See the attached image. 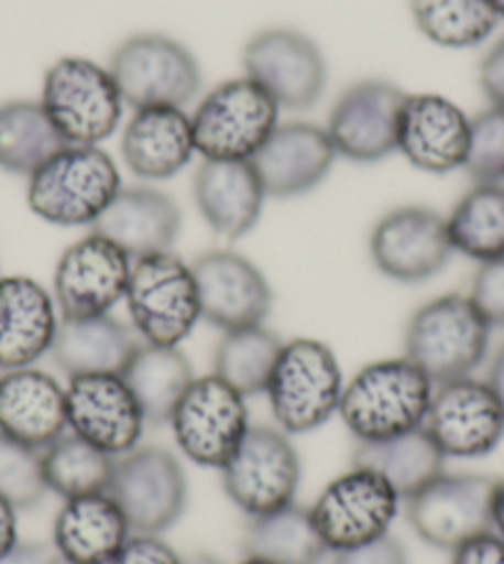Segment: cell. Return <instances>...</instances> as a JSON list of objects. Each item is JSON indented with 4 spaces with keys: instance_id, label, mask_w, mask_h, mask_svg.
<instances>
[{
    "instance_id": "44dd1931",
    "label": "cell",
    "mask_w": 504,
    "mask_h": 564,
    "mask_svg": "<svg viewBox=\"0 0 504 564\" xmlns=\"http://www.w3.org/2000/svg\"><path fill=\"white\" fill-rule=\"evenodd\" d=\"M470 117L440 95H408L398 124V151L426 174L465 166Z\"/></svg>"
},
{
    "instance_id": "f35d334b",
    "label": "cell",
    "mask_w": 504,
    "mask_h": 564,
    "mask_svg": "<svg viewBox=\"0 0 504 564\" xmlns=\"http://www.w3.org/2000/svg\"><path fill=\"white\" fill-rule=\"evenodd\" d=\"M475 184H504V107L490 105L470 119L465 166Z\"/></svg>"
},
{
    "instance_id": "ffe728a7",
    "label": "cell",
    "mask_w": 504,
    "mask_h": 564,
    "mask_svg": "<svg viewBox=\"0 0 504 564\" xmlns=\"http://www.w3.org/2000/svg\"><path fill=\"white\" fill-rule=\"evenodd\" d=\"M198 288L200 319L230 332L265 325L272 288L255 263L233 250H210L190 265Z\"/></svg>"
},
{
    "instance_id": "f1b7e54d",
    "label": "cell",
    "mask_w": 504,
    "mask_h": 564,
    "mask_svg": "<svg viewBox=\"0 0 504 564\" xmlns=\"http://www.w3.org/2000/svg\"><path fill=\"white\" fill-rule=\"evenodd\" d=\"M141 339L134 327L112 315L87 319H59L55 345L50 349L59 371L73 377L122 375L136 355Z\"/></svg>"
},
{
    "instance_id": "8d00e7d4",
    "label": "cell",
    "mask_w": 504,
    "mask_h": 564,
    "mask_svg": "<svg viewBox=\"0 0 504 564\" xmlns=\"http://www.w3.org/2000/svg\"><path fill=\"white\" fill-rule=\"evenodd\" d=\"M410 13L430 43L452 50L482 45L500 23L492 0H410Z\"/></svg>"
},
{
    "instance_id": "4dcf8cb0",
    "label": "cell",
    "mask_w": 504,
    "mask_h": 564,
    "mask_svg": "<svg viewBox=\"0 0 504 564\" xmlns=\"http://www.w3.org/2000/svg\"><path fill=\"white\" fill-rule=\"evenodd\" d=\"M122 379L139 401L151 426H168L171 416L194 384V369L178 347H158L141 341L136 355L129 359Z\"/></svg>"
},
{
    "instance_id": "f6af8a7d",
    "label": "cell",
    "mask_w": 504,
    "mask_h": 564,
    "mask_svg": "<svg viewBox=\"0 0 504 564\" xmlns=\"http://www.w3.org/2000/svg\"><path fill=\"white\" fill-rule=\"evenodd\" d=\"M0 564H65L57 550L43 542H18L6 555H0Z\"/></svg>"
},
{
    "instance_id": "f546056e",
    "label": "cell",
    "mask_w": 504,
    "mask_h": 564,
    "mask_svg": "<svg viewBox=\"0 0 504 564\" xmlns=\"http://www.w3.org/2000/svg\"><path fill=\"white\" fill-rule=\"evenodd\" d=\"M446 460V453L423 426L386 441L359 443L354 451V466L379 473L401 500L413 498L428 482L442 476Z\"/></svg>"
},
{
    "instance_id": "1f68e13d",
    "label": "cell",
    "mask_w": 504,
    "mask_h": 564,
    "mask_svg": "<svg viewBox=\"0 0 504 564\" xmlns=\"http://www.w3.org/2000/svg\"><path fill=\"white\" fill-rule=\"evenodd\" d=\"M245 557L270 564H321L329 555L309 508L297 502L280 508L267 516L250 518L243 538Z\"/></svg>"
},
{
    "instance_id": "7c38bea8",
    "label": "cell",
    "mask_w": 504,
    "mask_h": 564,
    "mask_svg": "<svg viewBox=\"0 0 504 564\" xmlns=\"http://www.w3.org/2000/svg\"><path fill=\"white\" fill-rule=\"evenodd\" d=\"M398 502L396 490L379 473L351 466L319 492L309 510L329 552H341L388 535Z\"/></svg>"
},
{
    "instance_id": "9c48e42d",
    "label": "cell",
    "mask_w": 504,
    "mask_h": 564,
    "mask_svg": "<svg viewBox=\"0 0 504 564\" xmlns=\"http://www.w3.org/2000/svg\"><path fill=\"white\" fill-rule=\"evenodd\" d=\"M226 496L248 518L295 502L302 463L289 433L277 426H250L233 456L220 468Z\"/></svg>"
},
{
    "instance_id": "7bdbcfd3",
    "label": "cell",
    "mask_w": 504,
    "mask_h": 564,
    "mask_svg": "<svg viewBox=\"0 0 504 564\" xmlns=\"http://www.w3.org/2000/svg\"><path fill=\"white\" fill-rule=\"evenodd\" d=\"M450 564H504V540L495 530L482 532L452 550Z\"/></svg>"
},
{
    "instance_id": "e575fe53",
    "label": "cell",
    "mask_w": 504,
    "mask_h": 564,
    "mask_svg": "<svg viewBox=\"0 0 504 564\" xmlns=\"http://www.w3.org/2000/svg\"><path fill=\"white\" fill-rule=\"evenodd\" d=\"M282 347L285 341L265 325L223 332L213 351V375L245 399L265 394Z\"/></svg>"
},
{
    "instance_id": "60d3db41",
    "label": "cell",
    "mask_w": 504,
    "mask_h": 564,
    "mask_svg": "<svg viewBox=\"0 0 504 564\" xmlns=\"http://www.w3.org/2000/svg\"><path fill=\"white\" fill-rule=\"evenodd\" d=\"M109 564H184L178 552L168 545L161 535H141L131 532L124 547L117 552V557Z\"/></svg>"
},
{
    "instance_id": "4fadbf2b",
    "label": "cell",
    "mask_w": 504,
    "mask_h": 564,
    "mask_svg": "<svg viewBox=\"0 0 504 564\" xmlns=\"http://www.w3.org/2000/svg\"><path fill=\"white\" fill-rule=\"evenodd\" d=\"M131 263L134 260L122 248L95 230L69 246L53 278L59 319L109 315L127 297Z\"/></svg>"
},
{
    "instance_id": "7a4b0ae2",
    "label": "cell",
    "mask_w": 504,
    "mask_h": 564,
    "mask_svg": "<svg viewBox=\"0 0 504 564\" xmlns=\"http://www.w3.org/2000/svg\"><path fill=\"white\" fill-rule=\"evenodd\" d=\"M114 159L99 147H65L28 176V206L45 224L92 228L122 191Z\"/></svg>"
},
{
    "instance_id": "cb8c5ba5",
    "label": "cell",
    "mask_w": 504,
    "mask_h": 564,
    "mask_svg": "<svg viewBox=\"0 0 504 564\" xmlns=\"http://www.w3.org/2000/svg\"><path fill=\"white\" fill-rule=\"evenodd\" d=\"M65 387L43 369L25 367L0 375V433L45 451L67 433Z\"/></svg>"
},
{
    "instance_id": "ee69618b",
    "label": "cell",
    "mask_w": 504,
    "mask_h": 564,
    "mask_svg": "<svg viewBox=\"0 0 504 564\" xmlns=\"http://www.w3.org/2000/svg\"><path fill=\"white\" fill-rule=\"evenodd\" d=\"M480 87L490 105L504 107V37L487 50L480 63Z\"/></svg>"
},
{
    "instance_id": "2e32d148",
    "label": "cell",
    "mask_w": 504,
    "mask_h": 564,
    "mask_svg": "<svg viewBox=\"0 0 504 564\" xmlns=\"http://www.w3.org/2000/svg\"><path fill=\"white\" fill-rule=\"evenodd\" d=\"M406 97L388 79H361L344 89L327 122L337 156L357 164H376L398 151V124Z\"/></svg>"
},
{
    "instance_id": "d6986e66",
    "label": "cell",
    "mask_w": 504,
    "mask_h": 564,
    "mask_svg": "<svg viewBox=\"0 0 504 564\" xmlns=\"http://www.w3.org/2000/svg\"><path fill=\"white\" fill-rule=\"evenodd\" d=\"M67 426L75 436L122 458L139 448L146 419L122 375L73 377L65 387Z\"/></svg>"
},
{
    "instance_id": "ac0fdd59",
    "label": "cell",
    "mask_w": 504,
    "mask_h": 564,
    "mask_svg": "<svg viewBox=\"0 0 504 564\" xmlns=\"http://www.w3.org/2000/svg\"><path fill=\"white\" fill-rule=\"evenodd\" d=\"M371 260L396 282H426L450 263L448 218L423 206H403L383 216L371 234Z\"/></svg>"
},
{
    "instance_id": "6da1fadb",
    "label": "cell",
    "mask_w": 504,
    "mask_h": 564,
    "mask_svg": "<svg viewBox=\"0 0 504 564\" xmlns=\"http://www.w3.org/2000/svg\"><path fill=\"white\" fill-rule=\"evenodd\" d=\"M436 384L408 357L381 359L344 384L339 416L359 443L386 441L426 423Z\"/></svg>"
},
{
    "instance_id": "d6a6232c",
    "label": "cell",
    "mask_w": 504,
    "mask_h": 564,
    "mask_svg": "<svg viewBox=\"0 0 504 564\" xmlns=\"http://www.w3.org/2000/svg\"><path fill=\"white\" fill-rule=\"evenodd\" d=\"M65 147L40 102L13 99L0 105V169L8 174L33 176Z\"/></svg>"
},
{
    "instance_id": "7dc6e473",
    "label": "cell",
    "mask_w": 504,
    "mask_h": 564,
    "mask_svg": "<svg viewBox=\"0 0 504 564\" xmlns=\"http://www.w3.org/2000/svg\"><path fill=\"white\" fill-rule=\"evenodd\" d=\"M487 384L492 387V391H495L497 399L502 401V406H504V345L497 349V355L492 357Z\"/></svg>"
},
{
    "instance_id": "603a6c76",
    "label": "cell",
    "mask_w": 504,
    "mask_h": 564,
    "mask_svg": "<svg viewBox=\"0 0 504 564\" xmlns=\"http://www.w3.org/2000/svg\"><path fill=\"white\" fill-rule=\"evenodd\" d=\"M59 329L55 297L25 275L0 278V371L35 367Z\"/></svg>"
},
{
    "instance_id": "7402d4cb",
    "label": "cell",
    "mask_w": 504,
    "mask_h": 564,
    "mask_svg": "<svg viewBox=\"0 0 504 564\" xmlns=\"http://www.w3.org/2000/svg\"><path fill=\"white\" fill-rule=\"evenodd\" d=\"M265 194L295 198L317 188L337 161V149L327 129L309 122L280 124L250 159Z\"/></svg>"
},
{
    "instance_id": "d590c367",
    "label": "cell",
    "mask_w": 504,
    "mask_h": 564,
    "mask_svg": "<svg viewBox=\"0 0 504 564\" xmlns=\"http://www.w3.org/2000/svg\"><path fill=\"white\" fill-rule=\"evenodd\" d=\"M456 253L478 263L504 256V184H475L448 216Z\"/></svg>"
},
{
    "instance_id": "816d5d0a",
    "label": "cell",
    "mask_w": 504,
    "mask_h": 564,
    "mask_svg": "<svg viewBox=\"0 0 504 564\" xmlns=\"http://www.w3.org/2000/svg\"><path fill=\"white\" fill-rule=\"evenodd\" d=\"M238 564H270V562H262V560H255V557H245L243 562H238Z\"/></svg>"
},
{
    "instance_id": "83f0119b",
    "label": "cell",
    "mask_w": 504,
    "mask_h": 564,
    "mask_svg": "<svg viewBox=\"0 0 504 564\" xmlns=\"http://www.w3.org/2000/svg\"><path fill=\"white\" fill-rule=\"evenodd\" d=\"M129 538V522L109 492L65 500L53 525V547L65 564H109Z\"/></svg>"
},
{
    "instance_id": "b9f144b4",
    "label": "cell",
    "mask_w": 504,
    "mask_h": 564,
    "mask_svg": "<svg viewBox=\"0 0 504 564\" xmlns=\"http://www.w3.org/2000/svg\"><path fill=\"white\" fill-rule=\"evenodd\" d=\"M335 564H408V552L401 545V540L388 532L366 545L337 552Z\"/></svg>"
},
{
    "instance_id": "836d02e7",
    "label": "cell",
    "mask_w": 504,
    "mask_h": 564,
    "mask_svg": "<svg viewBox=\"0 0 504 564\" xmlns=\"http://www.w3.org/2000/svg\"><path fill=\"white\" fill-rule=\"evenodd\" d=\"M117 458L75 433H65L43 451L47 490L63 500L109 492Z\"/></svg>"
},
{
    "instance_id": "ba28073f",
    "label": "cell",
    "mask_w": 504,
    "mask_h": 564,
    "mask_svg": "<svg viewBox=\"0 0 504 564\" xmlns=\"http://www.w3.org/2000/svg\"><path fill=\"white\" fill-rule=\"evenodd\" d=\"M107 67L122 99L134 109H184L200 89V67L194 53L168 35L144 33L124 40Z\"/></svg>"
},
{
    "instance_id": "277c9868",
    "label": "cell",
    "mask_w": 504,
    "mask_h": 564,
    "mask_svg": "<svg viewBox=\"0 0 504 564\" xmlns=\"http://www.w3.org/2000/svg\"><path fill=\"white\" fill-rule=\"evenodd\" d=\"M270 414L280 431L289 436L325 426L339 414L344 394V375L331 347L317 339L285 341L267 381Z\"/></svg>"
},
{
    "instance_id": "c3c4849f",
    "label": "cell",
    "mask_w": 504,
    "mask_h": 564,
    "mask_svg": "<svg viewBox=\"0 0 504 564\" xmlns=\"http://www.w3.org/2000/svg\"><path fill=\"white\" fill-rule=\"evenodd\" d=\"M492 530L504 540V478L495 480V498H492Z\"/></svg>"
},
{
    "instance_id": "5bb4252c",
    "label": "cell",
    "mask_w": 504,
    "mask_h": 564,
    "mask_svg": "<svg viewBox=\"0 0 504 564\" xmlns=\"http://www.w3.org/2000/svg\"><path fill=\"white\" fill-rule=\"evenodd\" d=\"M245 77L280 107L305 112L327 89V63L311 37L289 28L262 30L243 50Z\"/></svg>"
},
{
    "instance_id": "30bf717a",
    "label": "cell",
    "mask_w": 504,
    "mask_h": 564,
    "mask_svg": "<svg viewBox=\"0 0 504 564\" xmlns=\"http://www.w3.org/2000/svg\"><path fill=\"white\" fill-rule=\"evenodd\" d=\"M184 456L200 468H223L250 431L245 397L216 375L198 377L168 421Z\"/></svg>"
},
{
    "instance_id": "d4e9b609",
    "label": "cell",
    "mask_w": 504,
    "mask_h": 564,
    "mask_svg": "<svg viewBox=\"0 0 504 564\" xmlns=\"http://www.w3.org/2000/svg\"><path fill=\"white\" fill-rule=\"evenodd\" d=\"M194 198L218 236L238 240L258 226L267 194L252 161L204 159L194 176Z\"/></svg>"
},
{
    "instance_id": "74e56055",
    "label": "cell",
    "mask_w": 504,
    "mask_h": 564,
    "mask_svg": "<svg viewBox=\"0 0 504 564\" xmlns=\"http://www.w3.org/2000/svg\"><path fill=\"white\" fill-rule=\"evenodd\" d=\"M43 451L23 446L0 433V496L18 510H30L47 496Z\"/></svg>"
},
{
    "instance_id": "3957f363",
    "label": "cell",
    "mask_w": 504,
    "mask_h": 564,
    "mask_svg": "<svg viewBox=\"0 0 504 564\" xmlns=\"http://www.w3.org/2000/svg\"><path fill=\"white\" fill-rule=\"evenodd\" d=\"M492 327L468 295H442L413 312L403 335L408 357L432 384L472 377L487 357Z\"/></svg>"
},
{
    "instance_id": "5b68a950",
    "label": "cell",
    "mask_w": 504,
    "mask_h": 564,
    "mask_svg": "<svg viewBox=\"0 0 504 564\" xmlns=\"http://www.w3.org/2000/svg\"><path fill=\"white\" fill-rule=\"evenodd\" d=\"M40 105L67 147H99L117 132L124 99L109 67L69 55L45 73Z\"/></svg>"
},
{
    "instance_id": "52a82bcc",
    "label": "cell",
    "mask_w": 504,
    "mask_h": 564,
    "mask_svg": "<svg viewBox=\"0 0 504 564\" xmlns=\"http://www.w3.org/2000/svg\"><path fill=\"white\" fill-rule=\"evenodd\" d=\"M280 105L250 77L220 83L200 99L194 124L196 154L204 159L250 161L280 127Z\"/></svg>"
},
{
    "instance_id": "484cf974",
    "label": "cell",
    "mask_w": 504,
    "mask_h": 564,
    "mask_svg": "<svg viewBox=\"0 0 504 564\" xmlns=\"http://www.w3.org/2000/svg\"><path fill=\"white\" fill-rule=\"evenodd\" d=\"M92 230L112 240L131 260L166 253L180 234V208L158 188H122Z\"/></svg>"
},
{
    "instance_id": "8fae6325",
    "label": "cell",
    "mask_w": 504,
    "mask_h": 564,
    "mask_svg": "<svg viewBox=\"0 0 504 564\" xmlns=\"http://www.w3.org/2000/svg\"><path fill=\"white\" fill-rule=\"evenodd\" d=\"M109 496L122 508L131 532L161 535L174 528L186 512V470L166 448H134L117 458Z\"/></svg>"
},
{
    "instance_id": "f907efd6",
    "label": "cell",
    "mask_w": 504,
    "mask_h": 564,
    "mask_svg": "<svg viewBox=\"0 0 504 564\" xmlns=\"http://www.w3.org/2000/svg\"><path fill=\"white\" fill-rule=\"evenodd\" d=\"M492 3H495V10H497L500 20H504V0H492Z\"/></svg>"
},
{
    "instance_id": "8992f818",
    "label": "cell",
    "mask_w": 504,
    "mask_h": 564,
    "mask_svg": "<svg viewBox=\"0 0 504 564\" xmlns=\"http://www.w3.org/2000/svg\"><path fill=\"white\" fill-rule=\"evenodd\" d=\"M124 300L131 327L146 345L178 347L200 319L194 270L171 250L131 263Z\"/></svg>"
},
{
    "instance_id": "ab89813d",
    "label": "cell",
    "mask_w": 504,
    "mask_h": 564,
    "mask_svg": "<svg viewBox=\"0 0 504 564\" xmlns=\"http://www.w3.org/2000/svg\"><path fill=\"white\" fill-rule=\"evenodd\" d=\"M468 297L492 329H504V256L480 263Z\"/></svg>"
},
{
    "instance_id": "e0dca14e",
    "label": "cell",
    "mask_w": 504,
    "mask_h": 564,
    "mask_svg": "<svg viewBox=\"0 0 504 564\" xmlns=\"http://www.w3.org/2000/svg\"><path fill=\"white\" fill-rule=\"evenodd\" d=\"M423 429L446 458H482L504 438V406L487 381L452 379L432 391Z\"/></svg>"
},
{
    "instance_id": "9a60e30c",
    "label": "cell",
    "mask_w": 504,
    "mask_h": 564,
    "mask_svg": "<svg viewBox=\"0 0 504 564\" xmlns=\"http://www.w3.org/2000/svg\"><path fill=\"white\" fill-rule=\"evenodd\" d=\"M492 478L475 473H442L408 498V522L423 542L452 552L462 542L492 530Z\"/></svg>"
},
{
    "instance_id": "bcb514c9",
    "label": "cell",
    "mask_w": 504,
    "mask_h": 564,
    "mask_svg": "<svg viewBox=\"0 0 504 564\" xmlns=\"http://www.w3.org/2000/svg\"><path fill=\"white\" fill-rule=\"evenodd\" d=\"M18 542V508L0 496V555H6Z\"/></svg>"
},
{
    "instance_id": "681fc988",
    "label": "cell",
    "mask_w": 504,
    "mask_h": 564,
    "mask_svg": "<svg viewBox=\"0 0 504 564\" xmlns=\"http://www.w3.org/2000/svg\"><path fill=\"white\" fill-rule=\"evenodd\" d=\"M184 564H223L220 560H216L213 555H206V552H200V555H194L184 560Z\"/></svg>"
},
{
    "instance_id": "4316f807",
    "label": "cell",
    "mask_w": 504,
    "mask_h": 564,
    "mask_svg": "<svg viewBox=\"0 0 504 564\" xmlns=\"http://www.w3.org/2000/svg\"><path fill=\"white\" fill-rule=\"evenodd\" d=\"M196 154L194 124L180 107L136 109L122 137V156L129 171L146 181H166L180 174Z\"/></svg>"
}]
</instances>
